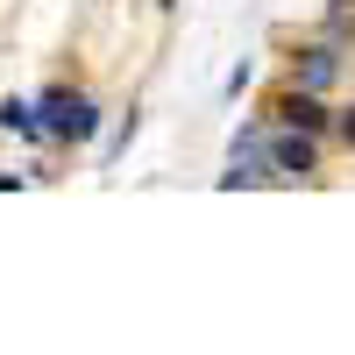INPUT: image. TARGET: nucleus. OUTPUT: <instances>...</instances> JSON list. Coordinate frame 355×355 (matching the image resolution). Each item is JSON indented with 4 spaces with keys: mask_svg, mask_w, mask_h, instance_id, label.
<instances>
[{
    "mask_svg": "<svg viewBox=\"0 0 355 355\" xmlns=\"http://www.w3.org/2000/svg\"><path fill=\"white\" fill-rule=\"evenodd\" d=\"M270 164H277L284 178H306V171H313V142H306V135H284L277 150H270Z\"/></svg>",
    "mask_w": 355,
    "mask_h": 355,
    "instance_id": "20e7f679",
    "label": "nucleus"
},
{
    "mask_svg": "<svg viewBox=\"0 0 355 355\" xmlns=\"http://www.w3.org/2000/svg\"><path fill=\"white\" fill-rule=\"evenodd\" d=\"M263 164H270L263 135H256V128H242V135H234V150H227V171H220V185H256V178H270Z\"/></svg>",
    "mask_w": 355,
    "mask_h": 355,
    "instance_id": "f03ea898",
    "label": "nucleus"
},
{
    "mask_svg": "<svg viewBox=\"0 0 355 355\" xmlns=\"http://www.w3.org/2000/svg\"><path fill=\"white\" fill-rule=\"evenodd\" d=\"M36 121H43V135H57V142H93V128H100V107L85 100V93H43Z\"/></svg>",
    "mask_w": 355,
    "mask_h": 355,
    "instance_id": "f257e3e1",
    "label": "nucleus"
},
{
    "mask_svg": "<svg viewBox=\"0 0 355 355\" xmlns=\"http://www.w3.org/2000/svg\"><path fill=\"white\" fill-rule=\"evenodd\" d=\"M341 135H348V150H355V107H348V114H341Z\"/></svg>",
    "mask_w": 355,
    "mask_h": 355,
    "instance_id": "0eeeda50",
    "label": "nucleus"
},
{
    "mask_svg": "<svg viewBox=\"0 0 355 355\" xmlns=\"http://www.w3.org/2000/svg\"><path fill=\"white\" fill-rule=\"evenodd\" d=\"M0 128H8V135H28V142L43 135V121H36V107H28V100H0Z\"/></svg>",
    "mask_w": 355,
    "mask_h": 355,
    "instance_id": "39448f33",
    "label": "nucleus"
},
{
    "mask_svg": "<svg viewBox=\"0 0 355 355\" xmlns=\"http://www.w3.org/2000/svg\"><path fill=\"white\" fill-rule=\"evenodd\" d=\"M277 114H284V128H299V135H313L320 121H327V107H320L313 93H284V107H277Z\"/></svg>",
    "mask_w": 355,
    "mask_h": 355,
    "instance_id": "7ed1b4c3",
    "label": "nucleus"
},
{
    "mask_svg": "<svg viewBox=\"0 0 355 355\" xmlns=\"http://www.w3.org/2000/svg\"><path fill=\"white\" fill-rule=\"evenodd\" d=\"M334 71H341V57H334V50H306V64H299L306 93H320V85H334Z\"/></svg>",
    "mask_w": 355,
    "mask_h": 355,
    "instance_id": "423d86ee",
    "label": "nucleus"
}]
</instances>
